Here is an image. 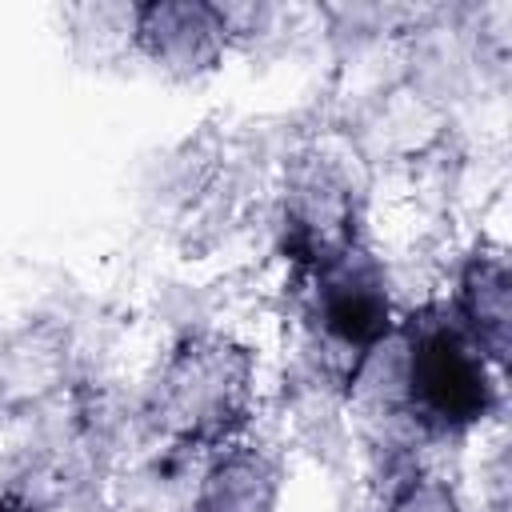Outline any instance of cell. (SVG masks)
<instances>
[{
  "mask_svg": "<svg viewBox=\"0 0 512 512\" xmlns=\"http://www.w3.org/2000/svg\"><path fill=\"white\" fill-rule=\"evenodd\" d=\"M232 48L220 4L212 0H144L132 4V56L172 80L208 76Z\"/></svg>",
  "mask_w": 512,
  "mask_h": 512,
  "instance_id": "obj_5",
  "label": "cell"
},
{
  "mask_svg": "<svg viewBox=\"0 0 512 512\" xmlns=\"http://www.w3.org/2000/svg\"><path fill=\"white\" fill-rule=\"evenodd\" d=\"M500 372L460 332L444 304H424L396 320V332L364 360L352 396L392 432L376 444L460 440L500 404Z\"/></svg>",
  "mask_w": 512,
  "mask_h": 512,
  "instance_id": "obj_1",
  "label": "cell"
},
{
  "mask_svg": "<svg viewBox=\"0 0 512 512\" xmlns=\"http://www.w3.org/2000/svg\"><path fill=\"white\" fill-rule=\"evenodd\" d=\"M460 332L480 348V356L504 376L512 352V268L500 248L476 244L452 280V296L444 300Z\"/></svg>",
  "mask_w": 512,
  "mask_h": 512,
  "instance_id": "obj_6",
  "label": "cell"
},
{
  "mask_svg": "<svg viewBox=\"0 0 512 512\" xmlns=\"http://www.w3.org/2000/svg\"><path fill=\"white\" fill-rule=\"evenodd\" d=\"M0 512H36V508H32V500H28V496H20V492L4 488V492H0Z\"/></svg>",
  "mask_w": 512,
  "mask_h": 512,
  "instance_id": "obj_12",
  "label": "cell"
},
{
  "mask_svg": "<svg viewBox=\"0 0 512 512\" xmlns=\"http://www.w3.org/2000/svg\"><path fill=\"white\" fill-rule=\"evenodd\" d=\"M412 448L416 444H376L372 512H464L460 492Z\"/></svg>",
  "mask_w": 512,
  "mask_h": 512,
  "instance_id": "obj_10",
  "label": "cell"
},
{
  "mask_svg": "<svg viewBox=\"0 0 512 512\" xmlns=\"http://www.w3.org/2000/svg\"><path fill=\"white\" fill-rule=\"evenodd\" d=\"M448 128V116L440 108V100L432 92H424L412 80L392 84L388 92H380L364 120H360V144L368 156L376 160H420L424 152H432L440 144Z\"/></svg>",
  "mask_w": 512,
  "mask_h": 512,
  "instance_id": "obj_8",
  "label": "cell"
},
{
  "mask_svg": "<svg viewBox=\"0 0 512 512\" xmlns=\"http://www.w3.org/2000/svg\"><path fill=\"white\" fill-rule=\"evenodd\" d=\"M280 496H284L280 460L260 444L232 440L208 452L188 512H280Z\"/></svg>",
  "mask_w": 512,
  "mask_h": 512,
  "instance_id": "obj_7",
  "label": "cell"
},
{
  "mask_svg": "<svg viewBox=\"0 0 512 512\" xmlns=\"http://www.w3.org/2000/svg\"><path fill=\"white\" fill-rule=\"evenodd\" d=\"M72 40L96 44V56L132 52V4H80L64 12Z\"/></svg>",
  "mask_w": 512,
  "mask_h": 512,
  "instance_id": "obj_11",
  "label": "cell"
},
{
  "mask_svg": "<svg viewBox=\"0 0 512 512\" xmlns=\"http://www.w3.org/2000/svg\"><path fill=\"white\" fill-rule=\"evenodd\" d=\"M276 240L296 280L316 264L364 244V184L348 156L312 144L288 160Z\"/></svg>",
  "mask_w": 512,
  "mask_h": 512,
  "instance_id": "obj_4",
  "label": "cell"
},
{
  "mask_svg": "<svg viewBox=\"0 0 512 512\" xmlns=\"http://www.w3.org/2000/svg\"><path fill=\"white\" fill-rule=\"evenodd\" d=\"M296 292L304 328L324 368L340 384H352L364 360L396 332L400 320L384 260L368 244H356L304 272Z\"/></svg>",
  "mask_w": 512,
  "mask_h": 512,
  "instance_id": "obj_3",
  "label": "cell"
},
{
  "mask_svg": "<svg viewBox=\"0 0 512 512\" xmlns=\"http://www.w3.org/2000/svg\"><path fill=\"white\" fill-rule=\"evenodd\" d=\"M68 384V344L52 324H24L0 340V412L28 416Z\"/></svg>",
  "mask_w": 512,
  "mask_h": 512,
  "instance_id": "obj_9",
  "label": "cell"
},
{
  "mask_svg": "<svg viewBox=\"0 0 512 512\" xmlns=\"http://www.w3.org/2000/svg\"><path fill=\"white\" fill-rule=\"evenodd\" d=\"M256 412V356L248 344L224 332L180 336L148 388V420L172 444L188 452H216L244 440Z\"/></svg>",
  "mask_w": 512,
  "mask_h": 512,
  "instance_id": "obj_2",
  "label": "cell"
}]
</instances>
